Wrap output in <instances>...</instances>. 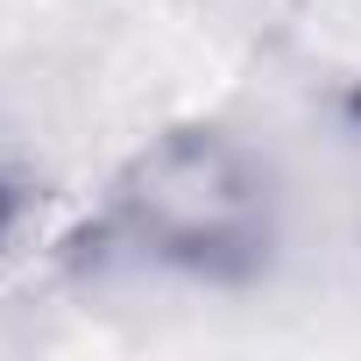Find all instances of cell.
<instances>
[{
  "label": "cell",
  "mask_w": 361,
  "mask_h": 361,
  "mask_svg": "<svg viewBox=\"0 0 361 361\" xmlns=\"http://www.w3.org/2000/svg\"><path fill=\"white\" fill-rule=\"evenodd\" d=\"M276 234H283V192L269 156L213 121L142 142L99 206V241H114V255L185 283L262 276Z\"/></svg>",
  "instance_id": "cell-1"
}]
</instances>
